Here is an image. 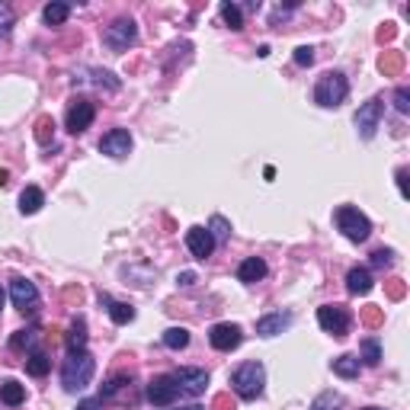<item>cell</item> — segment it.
<instances>
[{"instance_id": "1", "label": "cell", "mask_w": 410, "mask_h": 410, "mask_svg": "<svg viewBox=\"0 0 410 410\" xmlns=\"http://www.w3.org/2000/svg\"><path fill=\"white\" fill-rule=\"evenodd\" d=\"M93 372H97V362L87 350L68 353V359L61 365V385H64V391H84L90 385Z\"/></svg>"}, {"instance_id": "2", "label": "cell", "mask_w": 410, "mask_h": 410, "mask_svg": "<svg viewBox=\"0 0 410 410\" xmlns=\"http://www.w3.org/2000/svg\"><path fill=\"white\" fill-rule=\"evenodd\" d=\"M263 385H266L263 362H243L231 372V391L237 397H243V401H257L263 395Z\"/></svg>"}, {"instance_id": "3", "label": "cell", "mask_w": 410, "mask_h": 410, "mask_svg": "<svg viewBox=\"0 0 410 410\" xmlns=\"http://www.w3.org/2000/svg\"><path fill=\"white\" fill-rule=\"evenodd\" d=\"M346 93H350V80L340 71H327L318 80V87H314V103L324 109H337L346 99Z\"/></svg>"}, {"instance_id": "4", "label": "cell", "mask_w": 410, "mask_h": 410, "mask_svg": "<svg viewBox=\"0 0 410 410\" xmlns=\"http://www.w3.org/2000/svg\"><path fill=\"white\" fill-rule=\"evenodd\" d=\"M334 221H337V228L343 231V237L353 243L369 241V234H372V221L365 218L359 208H353V205H340L334 212Z\"/></svg>"}, {"instance_id": "5", "label": "cell", "mask_w": 410, "mask_h": 410, "mask_svg": "<svg viewBox=\"0 0 410 410\" xmlns=\"http://www.w3.org/2000/svg\"><path fill=\"white\" fill-rule=\"evenodd\" d=\"M138 38V26H135V20H115L113 26H106V32H103V42H106L113 52H125V48L132 45Z\"/></svg>"}, {"instance_id": "6", "label": "cell", "mask_w": 410, "mask_h": 410, "mask_svg": "<svg viewBox=\"0 0 410 410\" xmlns=\"http://www.w3.org/2000/svg\"><path fill=\"white\" fill-rule=\"evenodd\" d=\"M318 324L324 327L327 334L346 337V330H350V311H346L343 304H320L318 308Z\"/></svg>"}, {"instance_id": "7", "label": "cell", "mask_w": 410, "mask_h": 410, "mask_svg": "<svg viewBox=\"0 0 410 410\" xmlns=\"http://www.w3.org/2000/svg\"><path fill=\"white\" fill-rule=\"evenodd\" d=\"M381 113H385V103H381V97H372L369 103H362L356 113V129H359V138H369L375 135V129H379V122H381Z\"/></svg>"}, {"instance_id": "8", "label": "cell", "mask_w": 410, "mask_h": 410, "mask_svg": "<svg viewBox=\"0 0 410 410\" xmlns=\"http://www.w3.org/2000/svg\"><path fill=\"white\" fill-rule=\"evenodd\" d=\"M148 401L154 404V407H170V404L176 401V395H180V388H176L174 375H154L151 381H148Z\"/></svg>"}, {"instance_id": "9", "label": "cell", "mask_w": 410, "mask_h": 410, "mask_svg": "<svg viewBox=\"0 0 410 410\" xmlns=\"http://www.w3.org/2000/svg\"><path fill=\"white\" fill-rule=\"evenodd\" d=\"M174 381L183 395L199 397V395H205V388H208V372H205V369H192V365H183V369L174 372Z\"/></svg>"}, {"instance_id": "10", "label": "cell", "mask_w": 410, "mask_h": 410, "mask_svg": "<svg viewBox=\"0 0 410 410\" xmlns=\"http://www.w3.org/2000/svg\"><path fill=\"white\" fill-rule=\"evenodd\" d=\"M93 119H97V106H93L90 99H74V103L68 106L64 125H68L71 135H80V132H87L93 125Z\"/></svg>"}, {"instance_id": "11", "label": "cell", "mask_w": 410, "mask_h": 410, "mask_svg": "<svg viewBox=\"0 0 410 410\" xmlns=\"http://www.w3.org/2000/svg\"><path fill=\"white\" fill-rule=\"evenodd\" d=\"M10 298H13V304L20 308V311H32V308L38 304L36 282H29L26 276H13V279H10Z\"/></svg>"}, {"instance_id": "12", "label": "cell", "mask_w": 410, "mask_h": 410, "mask_svg": "<svg viewBox=\"0 0 410 410\" xmlns=\"http://www.w3.org/2000/svg\"><path fill=\"white\" fill-rule=\"evenodd\" d=\"M241 340H243V334H241V327H237V324H215L212 330H208V343H212L218 353L237 350V346H241Z\"/></svg>"}, {"instance_id": "13", "label": "cell", "mask_w": 410, "mask_h": 410, "mask_svg": "<svg viewBox=\"0 0 410 410\" xmlns=\"http://www.w3.org/2000/svg\"><path fill=\"white\" fill-rule=\"evenodd\" d=\"M99 151L103 154H109V157H129V151H132V135H129V129H113V132H106V135L99 138Z\"/></svg>"}, {"instance_id": "14", "label": "cell", "mask_w": 410, "mask_h": 410, "mask_svg": "<svg viewBox=\"0 0 410 410\" xmlns=\"http://www.w3.org/2000/svg\"><path fill=\"white\" fill-rule=\"evenodd\" d=\"M186 247H190V253L196 260H208L215 250V237L208 234V228H202V225H192L190 231H186Z\"/></svg>"}, {"instance_id": "15", "label": "cell", "mask_w": 410, "mask_h": 410, "mask_svg": "<svg viewBox=\"0 0 410 410\" xmlns=\"http://www.w3.org/2000/svg\"><path fill=\"white\" fill-rule=\"evenodd\" d=\"M289 324H292L289 311H273V314H266V318L257 320V334L260 337H276V334H282Z\"/></svg>"}, {"instance_id": "16", "label": "cell", "mask_w": 410, "mask_h": 410, "mask_svg": "<svg viewBox=\"0 0 410 410\" xmlns=\"http://www.w3.org/2000/svg\"><path fill=\"white\" fill-rule=\"evenodd\" d=\"M372 273L365 269V266H353L350 273H346V289H350V295H369L372 292Z\"/></svg>"}, {"instance_id": "17", "label": "cell", "mask_w": 410, "mask_h": 410, "mask_svg": "<svg viewBox=\"0 0 410 410\" xmlns=\"http://www.w3.org/2000/svg\"><path fill=\"white\" fill-rule=\"evenodd\" d=\"M99 304H106V311H109V318H113V324H132L135 320V308L132 304H125V302H113L109 295H99Z\"/></svg>"}, {"instance_id": "18", "label": "cell", "mask_w": 410, "mask_h": 410, "mask_svg": "<svg viewBox=\"0 0 410 410\" xmlns=\"http://www.w3.org/2000/svg\"><path fill=\"white\" fill-rule=\"evenodd\" d=\"M237 279H241V282H260V279H266V260L247 257L241 266H237Z\"/></svg>"}, {"instance_id": "19", "label": "cell", "mask_w": 410, "mask_h": 410, "mask_svg": "<svg viewBox=\"0 0 410 410\" xmlns=\"http://www.w3.org/2000/svg\"><path fill=\"white\" fill-rule=\"evenodd\" d=\"M330 369H334V375H340V379H359L362 362H359V356H353V353H343V356H337L334 362H330Z\"/></svg>"}, {"instance_id": "20", "label": "cell", "mask_w": 410, "mask_h": 410, "mask_svg": "<svg viewBox=\"0 0 410 410\" xmlns=\"http://www.w3.org/2000/svg\"><path fill=\"white\" fill-rule=\"evenodd\" d=\"M42 205H45V192L38 190V186H26V190L20 192V212L23 215H36Z\"/></svg>"}, {"instance_id": "21", "label": "cell", "mask_w": 410, "mask_h": 410, "mask_svg": "<svg viewBox=\"0 0 410 410\" xmlns=\"http://www.w3.org/2000/svg\"><path fill=\"white\" fill-rule=\"evenodd\" d=\"M77 350H87V320L84 318H74L68 327V353Z\"/></svg>"}, {"instance_id": "22", "label": "cell", "mask_w": 410, "mask_h": 410, "mask_svg": "<svg viewBox=\"0 0 410 410\" xmlns=\"http://www.w3.org/2000/svg\"><path fill=\"white\" fill-rule=\"evenodd\" d=\"M0 401L7 404V407H20V404L26 401V388L20 385V381L7 379L3 385H0Z\"/></svg>"}, {"instance_id": "23", "label": "cell", "mask_w": 410, "mask_h": 410, "mask_svg": "<svg viewBox=\"0 0 410 410\" xmlns=\"http://www.w3.org/2000/svg\"><path fill=\"white\" fill-rule=\"evenodd\" d=\"M48 369H52V359H48L42 350H32L29 356H26V372H29L32 379H42V375H48Z\"/></svg>"}, {"instance_id": "24", "label": "cell", "mask_w": 410, "mask_h": 410, "mask_svg": "<svg viewBox=\"0 0 410 410\" xmlns=\"http://www.w3.org/2000/svg\"><path fill=\"white\" fill-rule=\"evenodd\" d=\"M359 359H362L365 365H379L381 362V343H379V337H365V340L359 343Z\"/></svg>"}, {"instance_id": "25", "label": "cell", "mask_w": 410, "mask_h": 410, "mask_svg": "<svg viewBox=\"0 0 410 410\" xmlns=\"http://www.w3.org/2000/svg\"><path fill=\"white\" fill-rule=\"evenodd\" d=\"M164 346H167V350H186V346H190V330H186V327H170V330H164Z\"/></svg>"}, {"instance_id": "26", "label": "cell", "mask_w": 410, "mask_h": 410, "mask_svg": "<svg viewBox=\"0 0 410 410\" xmlns=\"http://www.w3.org/2000/svg\"><path fill=\"white\" fill-rule=\"evenodd\" d=\"M68 16H71V7H68V3H61V0H58V3H48V7L42 10V20H45L48 26H61Z\"/></svg>"}, {"instance_id": "27", "label": "cell", "mask_w": 410, "mask_h": 410, "mask_svg": "<svg viewBox=\"0 0 410 410\" xmlns=\"http://www.w3.org/2000/svg\"><path fill=\"white\" fill-rule=\"evenodd\" d=\"M340 407H343V395H337V391H320L311 404V410H340Z\"/></svg>"}, {"instance_id": "28", "label": "cell", "mask_w": 410, "mask_h": 410, "mask_svg": "<svg viewBox=\"0 0 410 410\" xmlns=\"http://www.w3.org/2000/svg\"><path fill=\"white\" fill-rule=\"evenodd\" d=\"M52 138H55V119L52 115H42V119L36 122V141L38 145H52Z\"/></svg>"}, {"instance_id": "29", "label": "cell", "mask_w": 410, "mask_h": 410, "mask_svg": "<svg viewBox=\"0 0 410 410\" xmlns=\"http://www.w3.org/2000/svg\"><path fill=\"white\" fill-rule=\"evenodd\" d=\"M221 20H225L231 29H243V13L237 3H221Z\"/></svg>"}, {"instance_id": "30", "label": "cell", "mask_w": 410, "mask_h": 410, "mask_svg": "<svg viewBox=\"0 0 410 410\" xmlns=\"http://www.w3.org/2000/svg\"><path fill=\"white\" fill-rule=\"evenodd\" d=\"M379 68L385 71V74H397V71L404 68V55L401 52H385L379 58Z\"/></svg>"}, {"instance_id": "31", "label": "cell", "mask_w": 410, "mask_h": 410, "mask_svg": "<svg viewBox=\"0 0 410 410\" xmlns=\"http://www.w3.org/2000/svg\"><path fill=\"white\" fill-rule=\"evenodd\" d=\"M36 340H38L36 330H20V334L10 340V350H32V346H36Z\"/></svg>"}, {"instance_id": "32", "label": "cell", "mask_w": 410, "mask_h": 410, "mask_svg": "<svg viewBox=\"0 0 410 410\" xmlns=\"http://www.w3.org/2000/svg\"><path fill=\"white\" fill-rule=\"evenodd\" d=\"M208 234L215 237V241H225V237L231 234V225L225 218H221V215H215L212 218V225H208Z\"/></svg>"}, {"instance_id": "33", "label": "cell", "mask_w": 410, "mask_h": 410, "mask_svg": "<svg viewBox=\"0 0 410 410\" xmlns=\"http://www.w3.org/2000/svg\"><path fill=\"white\" fill-rule=\"evenodd\" d=\"M93 84H97V87H106V90H119V80H115L109 71H93Z\"/></svg>"}, {"instance_id": "34", "label": "cell", "mask_w": 410, "mask_h": 410, "mask_svg": "<svg viewBox=\"0 0 410 410\" xmlns=\"http://www.w3.org/2000/svg\"><path fill=\"white\" fill-rule=\"evenodd\" d=\"M395 109H397L401 115L410 113V90H407V87H397V93H395Z\"/></svg>"}, {"instance_id": "35", "label": "cell", "mask_w": 410, "mask_h": 410, "mask_svg": "<svg viewBox=\"0 0 410 410\" xmlns=\"http://www.w3.org/2000/svg\"><path fill=\"white\" fill-rule=\"evenodd\" d=\"M295 64H298V68H311V64H314V48L311 45L295 48Z\"/></svg>"}, {"instance_id": "36", "label": "cell", "mask_w": 410, "mask_h": 410, "mask_svg": "<svg viewBox=\"0 0 410 410\" xmlns=\"http://www.w3.org/2000/svg\"><path fill=\"white\" fill-rule=\"evenodd\" d=\"M391 263H395V253L385 250V247H379V250L372 253V266H379V269H388Z\"/></svg>"}, {"instance_id": "37", "label": "cell", "mask_w": 410, "mask_h": 410, "mask_svg": "<svg viewBox=\"0 0 410 410\" xmlns=\"http://www.w3.org/2000/svg\"><path fill=\"white\" fill-rule=\"evenodd\" d=\"M10 29H13V10L7 3H0V36H7Z\"/></svg>"}, {"instance_id": "38", "label": "cell", "mask_w": 410, "mask_h": 410, "mask_svg": "<svg viewBox=\"0 0 410 410\" xmlns=\"http://www.w3.org/2000/svg\"><path fill=\"white\" fill-rule=\"evenodd\" d=\"M407 167H401V170H397V190H401V196L404 199H410V186H407Z\"/></svg>"}, {"instance_id": "39", "label": "cell", "mask_w": 410, "mask_h": 410, "mask_svg": "<svg viewBox=\"0 0 410 410\" xmlns=\"http://www.w3.org/2000/svg\"><path fill=\"white\" fill-rule=\"evenodd\" d=\"M365 324H369V327H379L381 324V311H379V308H369V311H365Z\"/></svg>"}, {"instance_id": "40", "label": "cell", "mask_w": 410, "mask_h": 410, "mask_svg": "<svg viewBox=\"0 0 410 410\" xmlns=\"http://www.w3.org/2000/svg\"><path fill=\"white\" fill-rule=\"evenodd\" d=\"M215 410H234V401H228V395L215 397Z\"/></svg>"}, {"instance_id": "41", "label": "cell", "mask_w": 410, "mask_h": 410, "mask_svg": "<svg viewBox=\"0 0 410 410\" xmlns=\"http://www.w3.org/2000/svg\"><path fill=\"white\" fill-rule=\"evenodd\" d=\"M77 410H103V401H99V397L97 401H80L77 404Z\"/></svg>"}, {"instance_id": "42", "label": "cell", "mask_w": 410, "mask_h": 410, "mask_svg": "<svg viewBox=\"0 0 410 410\" xmlns=\"http://www.w3.org/2000/svg\"><path fill=\"white\" fill-rule=\"evenodd\" d=\"M176 282H180V285H192V282H196V273H190V269H186V273L176 276Z\"/></svg>"}, {"instance_id": "43", "label": "cell", "mask_w": 410, "mask_h": 410, "mask_svg": "<svg viewBox=\"0 0 410 410\" xmlns=\"http://www.w3.org/2000/svg\"><path fill=\"white\" fill-rule=\"evenodd\" d=\"M391 298H404V285H401V282H395V285H391Z\"/></svg>"}, {"instance_id": "44", "label": "cell", "mask_w": 410, "mask_h": 410, "mask_svg": "<svg viewBox=\"0 0 410 410\" xmlns=\"http://www.w3.org/2000/svg\"><path fill=\"white\" fill-rule=\"evenodd\" d=\"M164 410H205V407H199V404H186V407H164Z\"/></svg>"}, {"instance_id": "45", "label": "cell", "mask_w": 410, "mask_h": 410, "mask_svg": "<svg viewBox=\"0 0 410 410\" xmlns=\"http://www.w3.org/2000/svg\"><path fill=\"white\" fill-rule=\"evenodd\" d=\"M7 180H10V174L3 167H0V186H7Z\"/></svg>"}, {"instance_id": "46", "label": "cell", "mask_w": 410, "mask_h": 410, "mask_svg": "<svg viewBox=\"0 0 410 410\" xmlns=\"http://www.w3.org/2000/svg\"><path fill=\"white\" fill-rule=\"evenodd\" d=\"M3 298H7V295H3V289H0V308H3Z\"/></svg>"}, {"instance_id": "47", "label": "cell", "mask_w": 410, "mask_h": 410, "mask_svg": "<svg viewBox=\"0 0 410 410\" xmlns=\"http://www.w3.org/2000/svg\"><path fill=\"white\" fill-rule=\"evenodd\" d=\"M362 410H381V407H362Z\"/></svg>"}]
</instances>
